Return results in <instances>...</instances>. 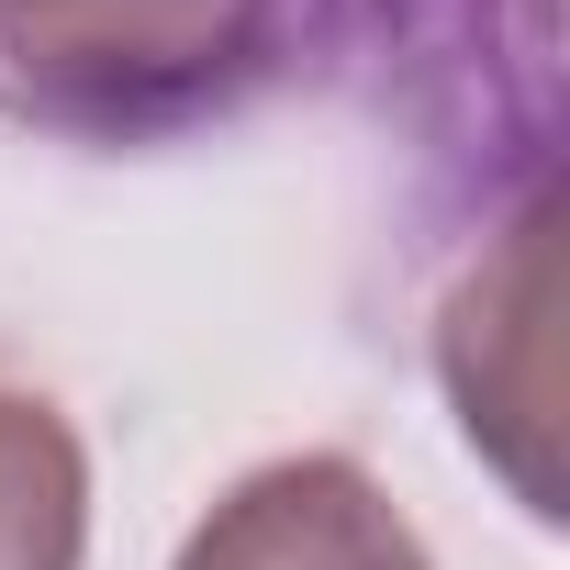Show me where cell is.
<instances>
[{
  "mask_svg": "<svg viewBox=\"0 0 570 570\" xmlns=\"http://www.w3.org/2000/svg\"><path fill=\"white\" fill-rule=\"evenodd\" d=\"M279 0H0V90L79 135H146L268 57Z\"/></svg>",
  "mask_w": 570,
  "mask_h": 570,
  "instance_id": "obj_1",
  "label": "cell"
},
{
  "mask_svg": "<svg viewBox=\"0 0 570 570\" xmlns=\"http://www.w3.org/2000/svg\"><path fill=\"white\" fill-rule=\"evenodd\" d=\"M168 570H436V548L381 470H358L347 448H292L224 481Z\"/></svg>",
  "mask_w": 570,
  "mask_h": 570,
  "instance_id": "obj_2",
  "label": "cell"
},
{
  "mask_svg": "<svg viewBox=\"0 0 570 570\" xmlns=\"http://www.w3.org/2000/svg\"><path fill=\"white\" fill-rule=\"evenodd\" d=\"M0 570H90V448L46 392L0 381Z\"/></svg>",
  "mask_w": 570,
  "mask_h": 570,
  "instance_id": "obj_3",
  "label": "cell"
}]
</instances>
